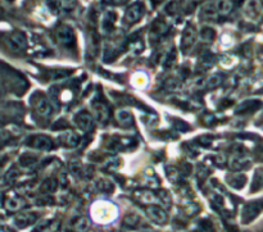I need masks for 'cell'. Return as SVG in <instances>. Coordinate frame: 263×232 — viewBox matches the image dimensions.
I'll list each match as a JSON object with an SVG mask.
<instances>
[{"label":"cell","mask_w":263,"mask_h":232,"mask_svg":"<svg viewBox=\"0 0 263 232\" xmlns=\"http://www.w3.org/2000/svg\"><path fill=\"white\" fill-rule=\"evenodd\" d=\"M62 9L74 10L77 5V0H59Z\"/></svg>","instance_id":"cell-23"},{"label":"cell","mask_w":263,"mask_h":232,"mask_svg":"<svg viewBox=\"0 0 263 232\" xmlns=\"http://www.w3.org/2000/svg\"><path fill=\"white\" fill-rule=\"evenodd\" d=\"M147 214L150 220L158 223V225H165L169 220V216H167L166 211H163L162 208L158 207V205H149L147 208Z\"/></svg>","instance_id":"cell-8"},{"label":"cell","mask_w":263,"mask_h":232,"mask_svg":"<svg viewBox=\"0 0 263 232\" xmlns=\"http://www.w3.org/2000/svg\"><path fill=\"white\" fill-rule=\"evenodd\" d=\"M221 81H222V77L218 76V75H213V76H211L208 79H207L205 86H207L208 89H212V87H216V86L220 85Z\"/></svg>","instance_id":"cell-22"},{"label":"cell","mask_w":263,"mask_h":232,"mask_svg":"<svg viewBox=\"0 0 263 232\" xmlns=\"http://www.w3.org/2000/svg\"><path fill=\"white\" fill-rule=\"evenodd\" d=\"M90 214H91L94 222L100 223V225H108V223L116 221L117 216H118V209L113 203L107 202V200H99L92 204Z\"/></svg>","instance_id":"cell-1"},{"label":"cell","mask_w":263,"mask_h":232,"mask_svg":"<svg viewBox=\"0 0 263 232\" xmlns=\"http://www.w3.org/2000/svg\"><path fill=\"white\" fill-rule=\"evenodd\" d=\"M25 200L19 196H8L5 200V208L10 212H17L25 207Z\"/></svg>","instance_id":"cell-14"},{"label":"cell","mask_w":263,"mask_h":232,"mask_svg":"<svg viewBox=\"0 0 263 232\" xmlns=\"http://www.w3.org/2000/svg\"><path fill=\"white\" fill-rule=\"evenodd\" d=\"M99 186H100L99 189L103 190V191H110V190H113V185L105 180L99 181Z\"/></svg>","instance_id":"cell-26"},{"label":"cell","mask_w":263,"mask_h":232,"mask_svg":"<svg viewBox=\"0 0 263 232\" xmlns=\"http://www.w3.org/2000/svg\"><path fill=\"white\" fill-rule=\"evenodd\" d=\"M90 223L85 217H77L76 220L72 222V229L76 232H86L89 230Z\"/></svg>","instance_id":"cell-17"},{"label":"cell","mask_w":263,"mask_h":232,"mask_svg":"<svg viewBox=\"0 0 263 232\" xmlns=\"http://www.w3.org/2000/svg\"><path fill=\"white\" fill-rule=\"evenodd\" d=\"M196 36H198V32H196L195 27L193 25H187L182 32V37H181V48L185 53H187L193 48L196 41Z\"/></svg>","instance_id":"cell-6"},{"label":"cell","mask_w":263,"mask_h":232,"mask_svg":"<svg viewBox=\"0 0 263 232\" xmlns=\"http://www.w3.org/2000/svg\"><path fill=\"white\" fill-rule=\"evenodd\" d=\"M43 191H45V193H53L55 190V187H57V183H55L54 180H48L45 181V182L43 183Z\"/></svg>","instance_id":"cell-24"},{"label":"cell","mask_w":263,"mask_h":232,"mask_svg":"<svg viewBox=\"0 0 263 232\" xmlns=\"http://www.w3.org/2000/svg\"><path fill=\"white\" fill-rule=\"evenodd\" d=\"M134 196L138 199L139 202L144 203V204L149 205H156V203L159 202V199L157 198V195L149 190H138L135 191Z\"/></svg>","instance_id":"cell-11"},{"label":"cell","mask_w":263,"mask_h":232,"mask_svg":"<svg viewBox=\"0 0 263 232\" xmlns=\"http://www.w3.org/2000/svg\"><path fill=\"white\" fill-rule=\"evenodd\" d=\"M75 123H76V126L80 130H81V131L88 132L92 129L94 119H92V116L89 113V112L84 110V112L77 114L76 118H75Z\"/></svg>","instance_id":"cell-9"},{"label":"cell","mask_w":263,"mask_h":232,"mask_svg":"<svg viewBox=\"0 0 263 232\" xmlns=\"http://www.w3.org/2000/svg\"><path fill=\"white\" fill-rule=\"evenodd\" d=\"M55 37L61 45L71 46L76 43V35H75L74 28L68 25H61L55 30Z\"/></svg>","instance_id":"cell-2"},{"label":"cell","mask_w":263,"mask_h":232,"mask_svg":"<svg viewBox=\"0 0 263 232\" xmlns=\"http://www.w3.org/2000/svg\"><path fill=\"white\" fill-rule=\"evenodd\" d=\"M95 116L96 118L100 121V122H105L108 118H109V113H108V108L105 107L104 104H98V105H95Z\"/></svg>","instance_id":"cell-18"},{"label":"cell","mask_w":263,"mask_h":232,"mask_svg":"<svg viewBox=\"0 0 263 232\" xmlns=\"http://www.w3.org/2000/svg\"><path fill=\"white\" fill-rule=\"evenodd\" d=\"M199 37L204 41V43H213L214 40H216V30L209 26H204L202 27V30L199 31Z\"/></svg>","instance_id":"cell-16"},{"label":"cell","mask_w":263,"mask_h":232,"mask_svg":"<svg viewBox=\"0 0 263 232\" xmlns=\"http://www.w3.org/2000/svg\"><path fill=\"white\" fill-rule=\"evenodd\" d=\"M167 30H169V26H167V23H166L163 19H157L153 25H152V30H150V36H152V39L157 40V39H159V37H162L163 35L167 32Z\"/></svg>","instance_id":"cell-12"},{"label":"cell","mask_w":263,"mask_h":232,"mask_svg":"<svg viewBox=\"0 0 263 232\" xmlns=\"http://www.w3.org/2000/svg\"><path fill=\"white\" fill-rule=\"evenodd\" d=\"M152 1H153L154 4H161V3H163L165 0H152Z\"/></svg>","instance_id":"cell-30"},{"label":"cell","mask_w":263,"mask_h":232,"mask_svg":"<svg viewBox=\"0 0 263 232\" xmlns=\"http://www.w3.org/2000/svg\"><path fill=\"white\" fill-rule=\"evenodd\" d=\"M200 19L204 22H212L216 21L218 18V13L216 9L214 3H207L200 8Z\"/></svg>","instance_id":"cell-10"},{"label":"cell","mask_w":263,"mask_h":232,"mask_svg":"<svg viewBox=\"0 0 263 232\" xmlns=\"http://www.w3.org/2000/svg\"><path fill=\"white\" fill-rule=\"evenodd\" d=\"M63 138H65V144L70 148L77 147L80 143V138L75 134V132H67Z\"/></svg>","instance_id":"cell-20"},{"label":"cell","mask_w":263,"mask_h":232,"mask_svg":"<svg viewBox=\"0 0 263 232\" xmlns=\"http://www.w3.org/2000/svg\"><path fill=\"white\" fill-rule=\"evenodd\" d=\"M8 1H13V0H8Z\"/></svg>","instance_id":"cell-31"},{"label":"cell","mask_w":263,"mask_h":232,"mask_svg":"<svg viewBox=\"0 0 263 232\" xmlns=\"http://www.w3.org/2000/svg\"><path fill=\"white\" fill-rule=\"evenodd\" d=\"M138 222H139V217L136 214H130V216H127V217L125 218V223L126 225H129V226H135Z\"/></svg>","instance_id":"cell-25"},{"label":"cell","mask_w":263,"mask_h":232,"mask_svg":"<svg viewBox=\"0 0 263 232\" xmlns=\"http://www.w3.org/2000/svg\"><path fill=\"white\" fill-rule=\"evenodd\" d=\"M35 221H36V216L34 213H22L15 217L14 222L18 227H27L28 225H32Z\"/></svg>","instance_id":"cell-15"},{"label":"cell","mask_w":263,"mask_h":232,"mask_svg":"<svg viewBox=\"0 0 263 232\" xmlns=\"http://www.w3.org/2000/svg\"><path fill=\"white\" fill-rule=\"evenodd\" d=\"M30 148H34L37 150H50L53 148V140L45 135H34L26 140Z\"/></svg>","instance_id":"cell-5"},{"label":"cell","mask_w":263,"mask_h":232,"mask_svg":"<svg viewBox=\"0 0 263 232\" xmlns=\"http://www.w3.org/2000/svg\"><path fill=\"white\" fill-rule=\"evenodd\" d=\"M36 162H37L36 156L28 155V154L22 155L21 159H19V163H21V165H23V167H31V165H34Z\"/></svg>","instance_id":"cell-21"},{"label":"cell","mask_w":263,"mask_h":232,"mask_svg":"<svg viewBox=\"0 0 263 232\" xmlns=\"http://www.w3.org/2000/svg\"><path fill=\"white\" fill-rule=\"evenodd\" d=\"M6 46L14 53L25 52L27 48V40L22 32H12L5 39Z\"/></svg>","instance_id":"cell-3"},{"label":"cell","mask_w":263,"mask_h":232,"mask_svg":"<svg viewBox=\"0 0 263 232\" xmlns=\"http://www.w3.org/2000/svg\"><path fill=\"white\" fill-rule=\"evenodd\" d=\"M214 5H216L218 15H224V17L229 15L234 8L233 0H216Z\"/></svg>","instance_id":"cell-13"},{"label":"cell","mask_w":263,"mask_h":232,"mask_svg":"<svg viewBox=\"0 0 263 232\" xmlns=\"http://www.w3.org/2000/svg\"><path fill=\"white\" fill-rule=\"evenodd\" d=\"M34 108L36 113L41 117H49L53 113L52 104L48 100V98H45L41 94L34 98Z\"/></svg>","instance_id":"cell-7"},{"label":"cell","mask_w":263,"mask_h":232,"mask_svg":"<svg viewBox=\"0 0 263 232\" xmlns=\"http://www.w3.org/2000/svg\"><path fill=\"white\" fill-rule=\"evenodd\" d=\"M116 118L121 125H131L132 123V116L130 112L125 109H119L116 113Z\"/></svg>","instance_id":"cell-19"},{"label":"cell","mask_w":263,"mask_h":232,"mask_svg":"<svg viewBox=\"0 0 263 232\" xmlns=\"http://www.w3.org/2000/svg\"><path fill=\"white\" fill-rule=\"evenodd\" d=\"M144 12H145V8L143 3L136 1V3L131 4V5L126 9L125 22L126 23H129V25H135V23H138V22L143 18Z\"/></svg>","instance_id":"cell-4"},{"label":"cell","mask_w":263,"mask_h":232,"mask_svg":"<svg viewBox=\"0 0 263 232\" xmlns=\"http://www.w3.org/2000/svg\"><path fill=\"white\" fill-rule=\"evenodd\" d=\"M4 94H5V91H4V87L0 85V98H3Z\"/></svg>","instance_id":"cell-29"},{"label":"cell","mask_w":263,"mask_h":232,"mask_svg":"<svg viewBox=\"0 0 263 232\" xmlns=\"http://www.w3.org/2000/svg\"><path fill=\"white\" fill-rule=\"evenodd\" d=\"M138 77L139 78H136V77L134 78V82L136 83V86H144V83L148 82V78L145 76L141 78V74H138Z\"/></svg>","instance_id":"cell-27"},{"label":"cell","mask_w":263,"mask_h":232,"mask_svg":"<svg viewBox=\"0 0 263 232\" xmlns=\"http://www.w3.org/2000/svg\"><path fill=\"white\" fill-rule=\"evenodd\" d=\"M130 0H105V3L112 4V5H122V4L129 3Z\"/></svg>","instance_id":"cell-28"}]
</instances>
